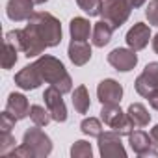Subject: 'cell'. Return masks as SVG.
I'll use <instances>...</instances> for the list:
<instances>
[{
  "mask_svg": "<svg viewBox=\"0 0 158 158\" xmlns=\"http://www.w3.org/2000/svg\"><path fill=\"white\" fill-rule=\"evenodd\" d=\"M35 65H37L39 73H41V76H43V82L54 86V88L60 89L63 95L73 91V78L69 76L65 65H63L58 58H54V56H50V54H41V56L35 60Z\"/></svg>",
  "mask_w": 158,
  "mask_h": 158,
  "instance_id": "1",
  "label": "cell"
},
{
  "mask_svg": "<svg viewBox=\"0 0 158 158\" xmlns=\"http://www.w3.org/2000/svg\"><path fill=\"white\" fill-rule=\"evenodd\" d=\"M26 26H30L48 48L58 47L61 43V35H63L61 23L48 11H34V15L28 19Z\"/></svg>",
  "mask_w": 158,
  "mask_h": 158,
  "instance_id": "2",
  "label": "cell"
},
{
  "mask_svg": "<svg viewBox=\"0 0 158 158\" xmlns=\"http://www.w3.org/2000/svg\"><path fill=\"white\" fill-rule=\"evenodd\" d=\"M6 39L11 41L26 58H39V56L45 52V48H48V47L37 37V34H35L30 26H24V28H21V30H11V32H8V34H6Z\"/></svg>",
  "mask_w": 158,
  "mask_h": 158,
  "instance_id": "3",
  "label": "cell"
},
{
  "mask_svg": "<svg viewBox=\"0 0 158 158\" xmlns=\"http://www.w3.org/2000/svg\"><path fill=\"white\" fill-rule=\"evenodd\" d=\"M101 121L108 128L115 130L119 136H128L134 130V127H136L132 123V119L128 117V114L119 108V104H102V108H101Z\"/></svg>",
  "mask_w": 158,
  "mask_h": 158,
  "instance_id": "4",
  "label": "cell"
},
{
  "mask_svg": "<svg viewBox=\"0 0 158 158\" xmlns=\"http://www.w3.org/2000/svg\"><path fill=\"white\" fill-rule=\"evenodd\" d=\"M132 10H134V8H132V4H130V0H104V2H102V11H101V15H102V19L108 21V23L114 26V30H115V28H121V26L128 21Z\"/></svg>",
  "mask_w": 158,
  "mask_h": 158,
  "instance_id": "5",
  "label": "cell"
},
{
  "mask_svg": "<svg viewBox=\"0 0 158 158\" xmlns=\"http://www.w3.org/2000/svg\"><path fill=\"white\" fill-rule=\"evenodd\" d=\"M23 145H26L34 158H45L52 152V139L41 130V127H32L23 134Z\"/></svg>",
  "mask_w": 158,
  "mask_h": 158,
  "instance_id": "6",
  "label": "cell"
},
{
  "mask_svg": "<svg viewBox=\"0 0 158 158\" xmlns=\"http://www.w3.org/2000/svg\"><path fill=\"white\" fill-rule=\"evenodd\" d=\"M97 139L99 152L102 158H127V149L121 141V136L115 130H106Z\"/></svg>",
  "mask_w": 158,
  "mask_h": 158,
  "instance_id": "7",
  "label": "cell"
},
{
  "mask_svg": "<svg viewBox=\"0 0 158 158\" xmlns=\"http://www.w3.org/2000/svg\"><path fill=\"white\" fill-rule=\"evenodd\" d=\"M61 91L56 89L54 86H48L45 91H43V101H45V106L48 108L52 119L56 123H65L67 121V106L61 99Z\"/></svg>",
  "mask_w": 158,
  "mask_h": 158,
  "instance_id": "8",
  "label": "cell"
},
{
  "mask_svg": "<svg viewBox=\"0 0 158 158\" xmlns=\"http://www.w3.org/2000/svg\"><path fill=\"white\" fill-rule=\"evenodd\" d=\"M134 88L141 97H147L151 91L158 89V61H151L145 65L143 73L136 78Z\"/></svg>",
  "mask_w": 158,
  "mask_h": 158,
  "instance_id": "9",
  "label": "cell"
},
{
  "mask_svg": "<svg viewBox=\"0 0 158 158\" xmlns=\"http://www.w3.org/2000/svg\"><path fill=\"white\" fill-rule=\"evenodd\" d=\"M108 63L119 71V73H128L138 65V54L132 48H114L108 54Z\"/></svg>",
  "mask_w": 158,
  "mask_h": 158,
  "instance_id": "10",
  "label": "cell"
},
{
  "mask_svg": "<svg viewBox=\"0 0 158 158\" xmlns=\"http://www.w3.org/2000/svg\"><path fill=\"white\" fill-rule=\"evenodd\" d=\"M128 143H130V149L138 156L158 158V147H154V143L151 139V134H147L143 130H132L128 134Z\"/></svg>",
  "mask_w": 158,
  "mask_h": 158,
  "instance_id": "11",
  "label": "cell"
},
{
  "mask_svg": "<svg viewBox=\"0 0 158 158\" xmlns=\"http://www.w3.org/2000/svg\"><path fill=\"white\" fill-rule=\"evenodd\" d=\"M97 99L101 104H119L123 99V86L114 78H104L97 86Z\"/></svg>",
  "mask_w": 158,
  "mask_h": 158,
  "instance_id": "12",
  "label": "cell"
},
{
  "mask_svg": "<svg viewBox=\"0 0 158 158\" xmlns=\"http://www.w3.org/2000/svg\"><path fill=\"white\" fill-rule=\"evenodd\" d=\"M41 84H43V76H41V73H39L35 61L30 63V65H24V67L15 74V86L21 88V89H24V91L37 89Z\"/></svg>",
  "mask_w": 158,
  "mask_h": 158,
  "instance_id": "13",
  "label": "cell"
},
{
  "mask_svg": "<svg viewBox=\"0 0 158 158\" xmlns=\"http://www.w3.org/2000/svg\"><path fill=\"white\" fill-rule=\"evenodd\" d=\"M6 15L13 23L28 21L34 15V0H8Z\"/></svg>",
  "mask_w": 158,
  "mask_h": 158,
  "instance_id": "14",
  "label": "cell"
},
{
  "mask_svg": "<svg viewBox=\"0 0 158 158\" xmlns=\"http://www.w3.org/2000/svg\"><path fill=\"white\" fill-rule=\"evenodd\" d=\"M127 45H128V48H132V50H143L147 45H149V39H151V28H149V24H145V23H136L128 32H127Z\"/></svg>",
  "mask_w": 158,
  "mask_h": 158,
  "instance_id": "15",
  "label": "cell"
},
{
  "mask_svg": "<svg viewBox=\"0 0 158 158\" xmlns=\"http://www.w3.org/2000/svg\"><path fill=\"white\" fill-rule=\"evenodd\" d=\"M91 47L88 45V41H76V39H71L69 43V48H67V56L71 60L73 65L76 67H82L86 65L89 60H91Z\"/></svg>",
  "mask_w": 158,
  "mask_h": 158,
  "instance_id": "16",
  "label": "cell"
},
{
  "mask_svg": "<svg viewBox=\"0 0 158 158\" xmlns=\"http://www.w3.org/2000/svg\"><path fill=\"white\" fill-rule=\"evenodd\" d=\"M6 110L11 112L17 121L24 119V117H30V104H28V99L23 95V93H10L8 95V101H6Z\"/></svg>",
  "mask_w": 158,
  "mask_h": 158,
  "instance_id": "17",
  "label": "cell"
},
{
  "mask_svg": "<svg viewBox=\"0 0 158 158\" xmlns=\"http://www.w3.org/2000/svg\"><path fill=\"white\" fill-rule=\"evenodd\" d=\"M69 34H71V39L88 41L89 35L93 34L91 23L88 19H84V17H73L71 23H69Z\"/></svg>",
  "mask_w": 158,
  "mask_h": 158,
  "instance_id": "18",
  "label": "cell"
},
{
  "mask_svg": "<svg viewBox=\"0 0 158 158\" xmlns=\"http://www.w3.org/2000/svg\"><path fill=\"white\" fill-rule=\"evenodd\" d=\"M112 34H114V26H112L108 21L102 19V21L95 23L93 34H91V43H93V47H97V48L106 47V45L112 41Z\"/></svg>",
  "mask_w": 158,
  "mask_h": 158,
  "instance_id": "19",
  "label": "cell"
},
{
  "mask_svg": "<svg viewBox=\"0 0 158 158\" xmlns=\"http://www.w3.org/2000/svg\"><path fill=\"white\" fill-rule=\"evenodd\" d=\"M73 106L78 114H88L89 112V106H91V101H89V91L84 84H80L78 88H74L73 91Z\"/></svg>",
  "mask_w": 158,
  "mask_h": 158,
  "instance_id": "20",
  "label": "cell"
},
{
  "mask_svg": "<svg viewBox=\"0 0 158 158\" xmlns=\"http://www.w3.org/2000/svg\"><path fill=\"white\" fill-rule=\"evenodd\" d=\"M128 117L132 119V123L138 127V128H143L151 123V114L147 112V108L141 104V102H132L127 110Z\"/></svg>",
  "mask_w": 158,
  "mask_h": 158,
  "instance_id": "21",
  "label": "cell"
},
{
  "mask_svg": "<svg viewBox=\"0 0 158 158\" xmlns=\"http://www.w3.org/2000/svg\"><path fill=\"white\" fill-rule=\"evenodd\" d=\"M30 119L34 121V125L37 127H47L50 121H52V115L48 112V108L45 106H39V104H32L30 106Z\"/></svg>",
  "mask_w": 158,
  "mask_h": 158,
  "instance_id": "22",
  "label": "cell"
},
{
  "mask_svg": "<svg viewBox=\"0 0 158 158\" xmlns=\"http://www.w3.org/2000/svg\"><path fill=\"white\" fill-rule=\"evenodd\" d=\"M19 48L11 43V41H8V39H4V52H2V67L4 69H11L15 63H17V60H19Z\"/></svg>",
  "mask_w": 158,
  "mask_h": 158,
  "instance_id": "23",
  "label": "cell"
},
{
  "mask_svg": "<svg viewBox=\"0 0 158 158\" xmlns=\"http://www.w3.org/2000/svg\"><path fill=\"white\" fill-rule=\"evenodd\" d=\"M80 130H82L86 136H89V138H99L104 128H102L101 119H97V117H86V119L80 123Z\"/></svg>",
  "mask_w": 158,
  "mask_h": 158,
  "instance_id": "24",
  "label": "cell"
},
{
  "mask_svg": "<svg viewBox=\"0 0 158 158\" xmlns=\"http://www.w3.org/2000/svg\"><path fill=\"white\" fill-rule=\"evenodd\" d=\"M71 156H73V158H91V156H93L91 143L86 141V139L74 141L73 147H71Z\"/></svg>",
  "mask_w": 158,
  "mask_h": 158,
  "instance_id": "25",
  "label": "cell"
},
{
  "mask_svg": "<svg viewBox=\"0 0 158 158\" xmlns=\"http://www.w3.org/2000/svg\"><path fill=\"white\" fill-rule=\"evenodd\" d=\"M76 4L89 17H97L102 11V0H76Z\"/></svg>",
  "mask_w": 158,
  "mask_h": 158,
  "instance_id": "26",
  "label": "cell"
},
{
  "mask_svg": "<svg viewBox=\"0 0 158 158\" xmlns=\"http://www.w3.org/2000/svg\"><path fill=\"white\" fill-rule=\"evenodd\" d=\"M15 136L11 132H2L0 134V154L2 156H10L11 151L15 149Z\"/></svg>",
  "mask_w": 158,
  "mask_h": 158,
  "instance_id": "27",
  "label": "cell"
},
{
  "mask_svg": "<svg viewBox=\"0 0 158 158\" xmlns=\"http://www.w3.org/2000/svg\"><path fill=\"white\" fill-rule=\"evenodd\" d=\"M15 123H17V117L11 112L4 110L2 114H0V132H11V128L15 127Z\"/></svg>",
  "mask_w": 158,
  "mask_h": 158,
  "instance_id": "28",
  "label": "cell"
},
{
  "mask_svg": "<svg viewBox=\"0 0 158 158\" xmlns=\"http://www.w3.org/2000/svg\"><path fill=\"white\" fill-rule=\"evenodd\" d=\"M145 19L149 21V24L158 26V0H151L145 8Z\"/></svg>",
  "mask_w": 158,
  "mask_h": 158,
  "instance_id": "29",
  "label": "cell"
},
{
  "mask_svg": "<svg viewBox=\"0 0 158 158\" xmlns=\"http://www.w3.org/2000/svg\"><path fill=\"white\" fill-rule=\"evenodd\" d=\"M145 99H147V101H149V104H151V106H152V108H154V110L158 112V89L151 91V93H149V95H147Z\"/></svg>",
  "mask_w": 158,
  "mask_h": 158,
  "instance_id": "30",
  "label": "cell"
},
{
  "mask_svg": "<svg viewBox=\"0 0 158 158\" xmlns=\"http://www.w3.org/2000/svg\"><path fill=\"white\" fill-rule=\"evenodd\" d=\"M151 139H152L154 147H158V125H154V127L151 128Z\"/></svg>",
  "mask_w": 158,
  "mask_h": 158,
  "instance_id": "31",
  "label": "cell"
},
{
  "mask_svg": "<svg viewBox=\"0 0 158 158\" xmlns=\"http://www.w3.org/2000/svg\"><path fill=\"white\" fill-rule=\"evenodd\" d=\"M145 2H147V0H130V4H132V8H134V10H136V8H141Z\"/></svg>",
  "mask_w": 158,
  "mask_h": 158,
  "instance_id": "32",
  "label": "cell"
},
{
  "mask_svg": "<svg viewBox=\"0 0 158 158\" xmlns=\"http://www.w3.org/2000/svg\"><path fill=\"white\" fill-rule=\"evenodd\" d=\"M152 50H154V52L158 54V34H156V35L152 37Z\"/></svg>",
  "mask_w": 158,
  "mask_h": 158,
  "instance_id": "33",
  "label": "cell"
},
{
  "mask_svg": "<svg viewBox=\"0 0 158 158\" xmlns=\"http://www.w3.org/2000/svg\"><path fill=\"white\" fill-rule=\"evenodd\" d=\"M45 2H48V0H34V4H45Z\"/></svg>",
  "mask_w": 158,
  "mask_h": 158,
  "instance_id": "34",
  "label": "cell"
}]
</instances>
